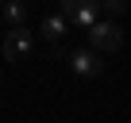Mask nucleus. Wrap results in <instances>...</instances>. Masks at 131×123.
<instances>
[{"mask_svg":"<svg viewBox=\"0 0 131 123\" xmlns=\"http://www.w3.org/2000/svg\"><path fill=\"white\" fill-rule=\"evenodd\" d=\"M100 12H104V8H96V4L62 0V16H66V23H73V27H81V31H93V27L100 23Z\"/></svg>","mask_w":131,"mask_h":123,"instance_id":"nucleus-1","label":"nucleus"},{"mask_svg":"<svg viewBox=\"0 0 131 123\" xmlns=\"http://www.w3.org/2000/svg\"><path fill=\"white\" fill-rule=\"evenodd\" d=\"M89 46L96 50V54H116L119 46H123V31L116 27V23H108V19H100L93 31H89Z\"/></svg>","mask_w":131,"mask_h":123,"instance_id":"nucleus-2","label":"nucleus"},{"mask_svg":"<svg viewBox=\"0 0 131 123\" xmlns=\"http://www.w3.org/2000/svg\"><path fill=\"white\" fill-rule=\"evenodd\" d=\"M70 69H73L77 77H100V73H104V54H96L93 46H89V50H73V54H70Z\"/></svg>","mask_w":131,"mask_h":123,"instance_id":"nucleus-3","label":"nucleus"},{"mask_svg":"<svg viewBox=\"0 0 131 123\" xmlns=\"http://www.w3.org/2000/svg\"><path fill=\"white\" fill-rule=\"evenodd\" d=\"M31 46H35L31 31H23V27H12V31L4 35V61H23V58L31 54Z\"/></svg>","mask_w":131,"mask_h":123,"instance_id":"nucleus-4","label":"nucleus"},{"mask_svg":"<svg viewBox=\"0 0 131 123\" xmlns=\"http://www.w3.org/2000/svg\"><path fill=\"white\" fill-rule=\"evenodd\" d=\"M66 27H70V23H66V16H62V12H58V16H46V19H42V27H39V31H42V35H46V39H50V42H58V39H62V35H66Z\"/></svg>","mask_w":131,"mask_h":123,"instance_id":"nucleus-5","label":"nucleus"},{"mask_svg":"<svg viewBox=\"0 0 131 123\" xmlns=\"http://www.w3.org/2000/svg\"><path fill=\"white\" fill-rule=\"evenodd\" d=\"M0 12H4V16L16 23V27H23V19H27V4H16V0H8V4L0 8Z\"/></svg>","mask_w":131,"mask_h":123,"instance_id":"nucleus-6","label":"nucleus"},{"mask_svg":"<svg viewBox=\"0 0 131 123\" xmlns=\"http://www.w3.org/2000/svg\"><path fill=\"white\" fill-rule=\"evenodd\" d=\"M104 12H108V16H123V12H127V4H123V0H108Z\"/></svg>","mask_w":131,"mask_h":123,"instance_id":"nucleus-7","label":"nucleus"}]
</instances>
